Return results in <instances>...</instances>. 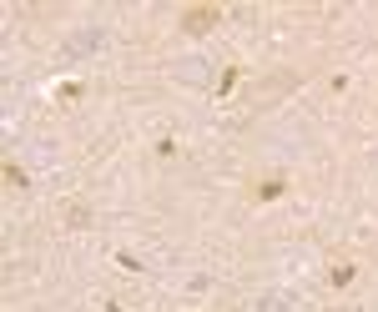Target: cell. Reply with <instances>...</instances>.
I'll return each instance as SVG.
<instances>
[{"instance_id": "6da1fadb", "label": "cell", "mask_w": 378, "mask_h": 312, "mask_svg": "<svg viewBox=\"0 0 378 312\" xmlns=\"http://www.w3.org/2000/svg\"><path fill=\"white\" fill-rule=\"evenodd\" d=\"M101 46H107V31H101V26H81V35H71L66 46L56 51V60H61V66H71V60L91 56V51H101Z\"/></svg>"}, {"instance_id": "3957f363", "label": "cell", "mask_w": 378, "mask_h": 312, "mask_svg": "<svg viewBox=\"0 0 378 312\" xmlns=\"http://www.w3.org/2000/svg\"><path fill=\"white\" fill-rule=\"evenodd\" d=\"M283 307H288V297H262L258 302V312H283Z\"/></svg>"}, {"instance_id": "7a4b0ae2", "label": "cell", "mask_w": 378, "mask_h": 312, "mask_svg": "<svg viewBox=\"0 0 378 312\" xmlns=\"http://www.w3.org/2000/svg\"><path fill=\"white\" fill-rule=\"evenodd\" d=\"M212 20H217V10H192V15H187V31H192V35H202L207 26H212Z\"/></svg>"}]
</instances>
